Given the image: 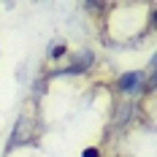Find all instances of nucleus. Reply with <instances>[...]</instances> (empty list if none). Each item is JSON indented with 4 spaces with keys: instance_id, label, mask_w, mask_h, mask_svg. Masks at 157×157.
<instances>
[{
    "instance_id": "nucleus-1",
    "label": "nucleus",
    "mask_w": 157,
    "mask_h": 157,
    "mask_svg": "<svg viewBox=\"0 0 157 157\" xmlns=\"http://www.w3.org/2000/svg\"><path fill=\"white\" fill-rule=\"evenodd\" d=\"M30 133H33V119L30 117H19V122L14 127V136H11V141H8V152L16 149L19 144H30Z\"/></svg>"
},
{
    "instance_id": "nucleus-2",
    "label": "nucleus",
    "mask_w": 157,
    "mask_h": 157,
    "mask_svg": "<svg viewBox=\"0 0 157 157\" xmlns=\"http://www.w3.org/2000/svg\"><path fill=\"white\" fill-rule=\"evenodd\" d=\"M144 84V73L141 71H130V73H122L119 81H117V87L122 90V92H136V90H141Z\"/></svg>"
},
{
    "instance_id": "nucleus-3",
    "label": "nucleus",
    "mask_w": 157,
    "mask_h": 157,
    "mask_svg": "<svg viewBox=\"0 0 157 157\" xmlns=\"http://www.w3.org/2000/svg\"><path fill=\"white\" fill-rule=\"evenodd\" d=\"M81 157H98V149L90 146V149H84V155H81Z\"/></svg>"
}]
</instances>
